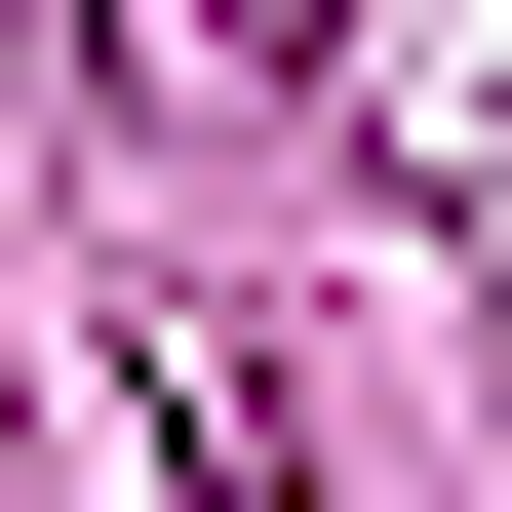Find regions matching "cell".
I'll use <instances>...</instances> for the list:
<instances>
[{
  "label": "cell",
  "instance_id": "cell-1",
  "mask_svg": "<svg viewBox=\"0 0 512 512\" xmlns=\"http://www.w3.org/2000/svg\"><path fill=\"white\" fill-rule=\"evenodd\" d=\"M197 473H237V512H276V434H237V394H197Z\"/></svg>",
  "mask_w": 512,
  "mask_h": 512
},
{
  "label": "cell",
  "instance_id": "cell-2",
  "mask_svg": "<svg viewBox=\"0 0 512 512\" xmlns=\"http://www.w3.org/2000/svg\"><path fill=\"white\" fill-rule=\"evenodd\" d=\"M197 40H316V0H197Z\"/></svg>",
  "mask_w": 512,
  "mask_h": 512
}]
</instances>
